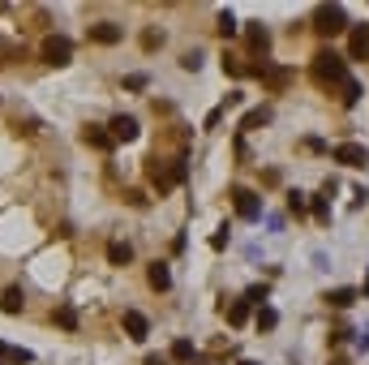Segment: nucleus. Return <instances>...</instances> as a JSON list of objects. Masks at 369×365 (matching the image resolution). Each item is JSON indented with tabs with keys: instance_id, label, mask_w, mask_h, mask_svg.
I'll return each instance as SVG.
<instances>
[{
	"instance_id": "6ab92c4d",
	"label": "nucleus",
	"mask_w": 369,
	"mask_h": 365,
	"mask_svg": "<svg viewBox=\"0 0 369 365\" xmlns=\"http://www.w3.org/2000/svg\"><path fill=\"white\" fill-rule=\"evenodd\" d=\"M22 305H26V301H22V288H5V297H0V310H5V314H22Z\"/></svg>"
},
{
	"instance_id": "0eeeda50",
	"label": "nucleus",
	"mask_w": 369,
	"mask_h": 365,
	"mask_svg": "<svg viewBox=\"0 0 369 365\" xmlns=\"http://www.w3.org/2000/svg\"><path fill=\"white\" fill-rule=\"evenodd\" d=\"M335 164H344V168H365V164H369V151L361 147V142H340V147H335Z\"/></svg>"
},
{
	"instance_id": "72a5a7b5",
	"label": "nucleus",
	"mask_w": 369,
	"mask_h": 365,
	"mask_svg": "<svg viewBox=\"0 0 369 365\" xmlns=\"http://www.w3.org/2000/svg\"><path fill=\"white\" fill-rule=\"evenodd\" d=\"M240 365H258V361H240Z\"/></svg>"
},
{
	"instance_id": "a211bd4d",
	"label": "nucleus",
	"mask_w": 369,
	"mask_h": 365,
	"mask_svg": "<svg viewBox=\"0 0 369 365\" xmlns=\"http://www.w3.org/2000/svg\"><path fill=\"white\" fill-rule=\"evenodd\" d=\"M52 318H56V327H60V331H77V310H73V305H56Z\"/></svg>"
},
{
	"instance_id": "c756f323",
	"label": "nucleus",
	"mask_w": 369,
	"mask_h": 365,
	"mask_svg": "<svg viewBox=\"0 0 369 365\" xmlns=\"http://www.w3.org/2000/svg\"><path fill=\"white\" fill-rule=\"evenodd\" d=\"M211 245H215V249H223V245H228V224H219V232L211 236Z\"/></svg>"
},
{
	"instance_id": "7c9ffc66",
	"label": "nucleus",
	"mask_w": 369,
	"mask_h": 365,
	"mask_svg": "<svg viewBox=\"0 0 369 365\" xmlns=\"http://www.w3.org/2000/svg\"><path fill=\"white\" fill-rule=\"evenodd\" d=\"M142 365H168V357H159V353H151V357L142 361Z\"/></svg>"
},
{
	"instance_id": "412c9836",
	"label": "nucleus",
	"mask_w": 369,
	"mask_h": 365,
	"mask_svg": "<svg viewBox=\"0 0 369 365\" xmlns=\"http://www.w3.org/2000/svg\"><path fill=\"white\" fill-rule=\"evenodd\" d=\"M340 90H344V95H340L344 108H357V103H361V82H357V77H348V82H344Z\"/></svg>"
},
{
	"instance_id": "423d86ee",
	"label": "nucleus",
	"mask_w": 369,
	"mask_h": 365,
	"mask_svg": "<svg viewBox=\"0 0 369 365\" xmlns=\"http://www.w3.org/2000/svg\"><path fill=\"white\" fill-rule=\"evenodd\" d=\"M232 202H236L240 219H262V198L253 189H232Z\"/></svg>"
},
{
	"instance_id": "4be33fe9",
	"label": "nucleus",
	"mask_w": 369,
	"mask_h": 365,
	"mask_svg": "<svg viewBox=\"0 0 369 365\" xmlns=\"http://www.w3.org/2000/svg\"><path fill=\"white\" fill-rule=\"evenodd\" d=\"M352 301H357V292H352V288H335V292H327V305H335V310H348Z\"/></svg>"
},
{
	"instance_id": "9d476101",
	"label": "nucleus",
	"mask_w": 369,
	"mask_h": 365,
	"mask_svg": "<svg viewBox=\"0 0 369 365\" xmlns=\"http://www.w3.org/2000/svg\"><path fill=\"white\" fill-rule=\"evenodd\" d=\"M120 39H125V30H120L116 22H94V26H90V43L112 47V43H120Z\"/></svg>"
},
{
	"instance_id": "c85d7f7f",
	"label": "nucleus",
	"mask_w": 369,
	"mask_h": 365,
	"mask_svg": "<svg viewBox=\"0 0 369 365\" xmlns=\"http://www.w3.org/2000/svg\"><path fill=\"white\" fill-rule=\"evenodd\" d=\"M125 86H129V90H142V86H147V73H129V77H125Z\"/></svg>"
},
{
	"instance_id": "bb28decb",
	"label": "nucleus",
	"mask_w": 369,
	"mask_h": 365,
	"mask_svg": "<svg viewBox=\"0 0 369 365\" xmlns=\"http://www.w3.org/2000/svg\"><path fill=\"white\" fill-rule=\"evenodd\" d=\"M245 301H249V305H262V301H266V284H253V288L245 292Z\"/></svg>"
},
{
	"instance_id": "6e6552de",
	"label": "nucleus",
	"mask_w": 369,
	"mask_h": 365,
	"mask_svg": "<svg viewBox=\"0 0 369 365\" xmlns=\"http://www.w3.org/2000/svg\"><path fill=\"white\" fill-rule=\"evenodd\" d=\"M245 47H249L253 56H266V52H270V30H266L262 22H249V26H245Z\"/></svg>"
},
{
	"instance_id": "f03ea898",
	"label": "nucleus",
	"mask_w": 369,
	"mask_h": 365,
	"mask_svg": "<svg viewBox=\"0 0 369 365\" xmlns=\"http://www.w3.org/2000/svg\"><path fill=\"white\" fill-rule=\"evenodd\" d=\"M147 177H151V185L159 189V194H168V189L172 185H181L185 177H189V168H185V160H159V155H155V160L147 164Z\"/></svg>"
},
{
	"instance_id": "b1692460",
	"label": "nucleus",
	"mask_w": 369,
	"mask_h": 365,
	"mask_svg": "<svg viewBox=\"0 0 369 365\" xmlns=\"http://www.w3.org/2000/svg\"><path fill=\"white\" fill-rule=\"evenodd\" d=\"M270 327H279V314L270 305H258V331H270Z\"/></svg>"
},
{
	"instance_id": "2eb2a0df",
	"label": "nucleus",
	"mask_w": 369,
	"mask_h": 365,
	"mask_svg": "<svg viewBox=\"0 0 369 365\" xmlns=\"http://www.w3.org/2000/svg\"><path fill=\"white\" fill-rule=\"evenodd\" d=\"M147 279H151V288H155V292H168V288H172V271H168V262H155L151 271H147Z\"/></svg>"
},
{
	"instance_id": "aec40b11",
	"label": "nucleus",
	"mask_w": 369,
	"mask_h": 365,
	"mask_svg": "<svg viewBox=\"0 0 369 365\" xmlns=\"http://www.w3.org/2000/svg\"><path fill=\"white\" fill-rule=\"evenodd\" d=\"M172 361H181V365H189V361H198V348L189 344V340H176V344H172Z\"/></svg>"
},
{
	"instance_id": "ddd939ff",
	"label": "nucleus",
	"mask_w": 369,
	"mask_h": 365,
	"mask_svg": "<svg viewBox=\"0 0 369 365\" xmlns=\"http://www.w3.org/2000/svg\"><path fill=\"white\" fill-rule=\"evenodd\" d=\"M147 331H151L147 314H138V310H125V336H129V340H147Z\"/></svg>"
},
{
	"instance_id": "f3484780",
	"label": "nucleus",
	"mask_w": 369,
	"mask_h": 365,
	"mask_svg": "<svg viewBox=\"0 0 369 365\" xmlns=\"http://www.w3.org/2000/svg\"><path fill=\"white\" fill-rule=\"evenodd\" d=\"M223 314H228L232 327H245L249 323V301H232V305H223Z\"/></svg>"
},
{
	"instance_id": "7ed1b4c3",
	"label": "nucleus",
	"mask_w": 369,
	"mask_h": 365,
	"mask_svg": "<svg viewBox=\"0 0 369 365\" xmlns=\"http://www.w3.org/2000/svg\"><path fill=\"white\" fill-rule=\"evenodd\" d=\"M245 73L262 77V86H266V90H288V86H292V69L270 65V60H253V65H245Z\"/></svg>"
},
{
	"instance_id": "f8f14e48",
	"label": "nucleus",
	"mask_w": 369,
	"mask_h": 365,
	"mask_svg": "<svg viewBox=\"0 0 369 365\" xmlns=\"http://www.w3.org/2000/svg\"><path fill=\"white\" fill-rule=\"evenodd\" d=\"M82 142H86V147H94V151H112V147H116L103 125H86V129H82Z\"/></svg>"
},
{
	"instance_id": "f257e3e1",
	"label": "nucleus",
	"mask_w": 369,
	"mask_h": 365,
	"mask_svg": "<svg viewBox=\"0 0 369 365\" xmlns=\"http://www.w3.org/2000/svg\"><path fill=\"white\" fill-rule=\"evenodd\" d=\"M309 77L318 86H344L348 82V60L340 52H331V47H322V52L314 56V65H309Z\"/></svg>"
},
{
	"instance_id": "473e14b6",
	"label": "nucleus",
	"mask_w": 369,
	"mask_h": 365,
	"mask_svg": "<svg viewBox=\"0 0 369 365\" xmlns=\"http://www.w3.org/2000/svg\"><path fill=\"white\" fill-rule=\"evenodd\" d=\"M331 365H348V361H344V357H340V361H331Z\"/></svg>"
},
{
	"instance_id": "1a4fd4ad",
	"label": "nucleus",
	"mask_w": 369,
	"mask_h": 365,
	"mask_svg": "<svg viewBox=\"0 0 369 365\" xmlns=\"http://www.w3.org/2000/svg\"><path fill=\"white\" fill-rule=\"evenodd\" d=\"M107 134H112V142H133L142 129H138V116H112V125H107Z\"/></svg>"
},
{
	"instance_id": "cd10ccee",
	"label": "nucleus",
	"mask_w": 369,
	"mask_h": 365,
	"mask_svg": "<svg viewBox=\"0 0 369 365\" xmlns=\"http://www.w3.org/2000/svg\"><path fill=\"white\" fill-rule=\"evenodd\" d=\"M288 211L301 215V211H305V194H296V189H292V194H288Z\"/></svg>"
},
{
	"instance_id": "4468645a",
	"label": "nucleus",
	"mask_w": 369,
	"mask_h": 365,
	"mask_svg": "<svg viewBox=\"0 0 369 365\" xmlns=\"http://www.w3.org/2000/svg\"><path fill=\"white\" fill-rule=\"evenodd\" d=\"M107 262H112V266H129V262H133V245H129V241H112V245H107Z\"/></svg>"
},
{
	"instance_id": "dca6fc26",
	"label": "nucleus",
	"mask_w": 369,
	"mask_h": 365,
	"mask_svg": "<svg viewBox=\"0 0 369 365\" xmlns=\"http://www.w3.org/2000/svg\"><path fill=\"white\" fill-rule=\"evenodd\" d=\"M262 125H270V108H253L240 116V129H262Z\"/></svg>"
},
{
	"instance_id": "39448f33",
	"label": "nucleus",
	"mask_w": 369,
	"mask_h": 365,
	"mask_svg": "<svg viewBox=\"0 0 369 365\" xmlns=\"http://www.w3.org/2000/svg\"><path fill=\"white\" fill-rule=\"evenodd\" d=\"M39 56H43V65H69L73 60V43L65 35H47L39 43Z\"/></svg>"
},
{
	"instance_id": "2f4dec72",
	"label": "nucleus",
	"mask_w": 369,
	"mask_h": 365,
	"mask_svg": "<svg viewBox=\"0 0 369 365\" xmlns=\"http://www.w3.org/2000/svg\"><path fill=\"white\" fill-rule=\"evenodd\" d=\"M5 353H9V348H5V344H0V361H5Z\"/></svg>"
},
{
	"instance_id": "a878e982",
	"label": "nucleus",
	"mask_w": 369,
	"mask_h": 365,
	"mask_svg": "<svg viewBox=\"0 0 369 365\" xmlns=\"http://www.w3.org/2000/svg\"><path fill=\"white\" fill-rule=\"evenodd\" d=\"M5 361H9V365H30V353H26V348H9Z\"/></svg>"
},
{
	"instance_id": "20e7f679",
	"label": "nucleus",
	"mask_w": 369,
	"mask_h": 365,
	"mask_svg": "<svg viewBox=\"0 0 369 365\" xmlns=\"http://www.w3.org/2000/svg\"><path fill=\"white\" fill-rule=\"evenodd\" d=\"M314 30H318V35H344V30H348V13L340 9V5H318L314 9Z\"/></svg>"
},
{
	"instance_id": "9b49d317",
	"label": "nucleus",
	"mask_w": 369,
	"mask_h": 365,
	"mask_svg": "<svg viewBox=\"0 0 369 365\" xmlns=\"http://www.w3.org/2000/svg\"><path fill=\"white\" fill-rule=\"evenodd\" d=\"M369 52V26H348V56L361 60Z\"/></svg>"
},
{
	"instance_id": "393cba45",
	"label": "nucleus",
	"mask_w": 369,
	"mask_h": 365,
	"mask_svg": "<svg viewBox=\"0 0 369 365\" xmlns=\"http://www.w3.org/2000/svg\"><path fill=\"white\" fill-rule=\"evenodd\" d=\"M314 219H318V224H331V206H327V198H314Z\"/></svg>"
},
{
	"instance_id": "f704fd0d",
	"label": "nucleus",
	"mask_w": 369,
	"mask_h": 365,
	"mask_svg": "<svg viewBox=\"0 0 369 365\" xmlns=\"http://www.w3.org/2000/svg\"><path fill=\"white\" fill-rule=\"evenodd\" d=\"M365 56H369V52H365Z\"/></svg>"
},
{
	"instance_id": "5701e85b",
	"label": "nucleus",
	"mask_w": 369,
	"mask_h": 365,
	"mask_svg": "<svg viewBox=\"0 0 369 365\" xmlns=\"http://www.w3.org/2000/svg\"><path fill=\"white\" fill-rule=\"evenodd\" d=\"M215 30H219V35H223V39H232V35H236V30H240V22L232 18V9H223V13H219V26H215Z\"/></svg>"
}]
</instances>
